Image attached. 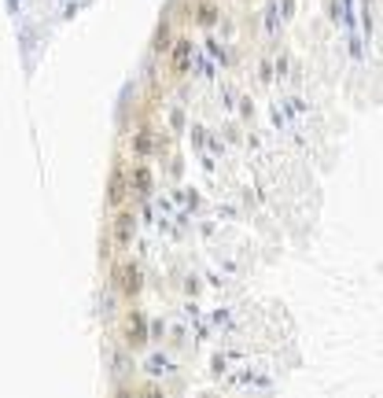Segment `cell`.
I'll use <instances>...</instances> for the list:
<instances>
[{
	"instance_id": "8",
	"label": "cell",
	"mask_w": 383,
	"mask_h": 398,
	"mask_svg": "<svg viewBox=\"0 0 383 398\" xmlns=\"http://www.w3.org/2000/svg\"><path fill=\"white\" fill-rule=\"evenodd\" d=\"M162 148V137H155L151 130H136L133 137H130V151L136 159H148V155H155V151Z\"/></svg>"
},
{
	"instance_id": "4",
	"label": "cell",
	"mask_w": 383,
	"mask_h": 398,
	"mask_svg": "<svg viewBox=\"0 0 383 398\" xmlns=\"http://www.w3.org/2000/svg\"><path fill=\"white\" fill-rule=\"evenodd\" d=\"M130 203V177H125V166L114 162L111 177H107V211H118Z\"/></svg>"
},
{
	"instance_id": "3",
	"label": "cell",
	"mask_w": 383,
	"mask_h": 398,
	"mask_svg": "<svg viewBox=\"0 0 383 398\" xmlns=\"http://www.w3.org/2000/svg\"><path fill=\"white\" fill-rule=\"evenodd\" d=\"M125 177H130V203L133 199H148L151 188H155V174H151V166L140 159L133 166H125Z\"/></svg>"
},
{
	"instance_id": "5",
	"label": "cell",
	"mask_w": 383,
	"mask_h": 398,
	"mask_svg": "<svg viewBox=\"0 0 383 398\" xmlns=\"http://www.w3.org/2000/svg\"><path fill=\"white\" fill-rule=\"evenodd\" d=\"M122 343L130 346V351H140V346L148 343V317L140 310H130L122 321Z\"/></svg>"
},
{
	"instance_id": "7",
	"label": "cell",
	"mask_w": 383,
	"mask_h": 398,
	"mask_svg": "<svg viewBox=\"0 0 383 398\" xmlns=\"http://www.w3.org/2000/svg\"><path fill=\"white\" fill-rule=\"evenodd\" d=\"M170 74L173 78H185V70L192 67V37H173V45H170Z\"/></svg>"
},
{
	"instance_id": "6",
	"label": "cell",
	"mask_w": 383,
	"mask_h": 398,
	"mask_svg": "<svg viewBox=\"0 0 383 398\" xmlns=\"http://www.w3.org/2000/svg\"><path fill=\"white\" fill-rule=\"evenodd\" d=\"M188 19L196 22L199 30H214L221 22V4H218V0H192V4H188Z\"/></svg>"
},
{
	"instance_id": "9",
	"label": "cell",
	"mask_w": 383,
	"mask_h": 398,
	"mask_svg": "<svg viewBox=\"0 0 383 398\" xmlns=\"http://www.w3.org/2000/svg\"><path fill=\"white\" fill-rule=\"evenodd\" d=\"M173 22L170 19H162L159 26H155V37H151V56H166L170 52V45H173Z\"/></svg>"
},
{
	"instance_id": "1",
	"label": "cell",
	"mask_w": 383,
	"mask_h": 398,
	"mask_svg": "<svg viewBox=\"0 0 383 398\" xmlns=\"http://www.w3.org/2000/svg\"><path fill=\"white\" fill-rule=\"evenodd\" d=\"M144 266H140L136 259H111V280L107 288L118 291L122 299H140V291H144Z\"/></svg>"
},
{
	"instance_id": "10",
	"label": "cell",
	"mask_w": 383,
	"mask_h": 398,
	"mask_svg": "<svg viewBox=\"0 0 383 398\" xmlns=\"http://www.w3.org/2000/svg\"><path fill=\"white\" fill-rule=\"evenodd\" d=\"M100 259H107V262L114 259V240L107 233H104V243H100Z\"/></svg>"
},
{
	"instance_id": "2",
	"label": "cell",
	"mask_w": 383,
	"mask_h": 398,
	"mask_svg": "<svg viewBox=\"0 0 383 398\" xmlns=\"http://www.w3.org/2000/svg\"><path fill=\"white\" fill-rule=\"evenodd\" d=\"M107 236L118 243V247H130L133 236H136V214L130 211V203L118 211H111V225H107Z\"/></svg>"
}]
</instances>
